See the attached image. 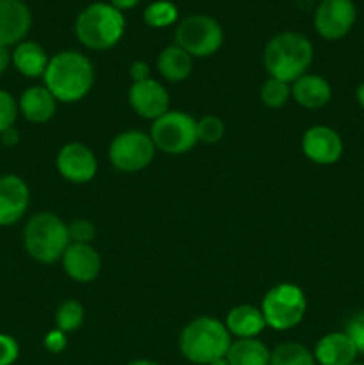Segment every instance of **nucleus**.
I'll return each instance as SVG.
<instances>
[{"label": "nucleus", "mask_w": 364, "mask_h": 365, "mask_svg": "<svg viewBox=\"0 0 364 365\" xmlns=\"http://www.w3.org/2000/svg\"><path fill=\"white\" fill-rule=\"evenodd\" d=\"M225 121L220 116L207 114L196 121V138L202 145H216L225 135Z\"/></svg>", "instance_id": "28"}, {"label": "nucleus", "mask_w": 364, "mask_h": 365, "mask_svg": "<svg viewBox=\"0 0 364 365\" xmlns=\"http://www.w3.org/2000/svg\"><path fill=\"white\" fill-rule=\"evenodd\" d=\"M128 106L143 120L156 121L170 110V93L156 78L132 82L127 93Z\"/></svg>", "instance_id": "13"}, {"label": "nucleus", "mask_w": 364, "mask_h": 365, "mask_svg": "<svg viewBox=\"0 0 364 365\" xmlns=\"http://www.w3.org/2000/svg\"><path fill=\"white\" fill-rule=\"evenodd\" d=\"M11 66V52L7 46L0 45V75H4L7 71V68Z\"/></svg>", "instance_id": "36"}, {"label": "nucleus", "mask_w": 364, "mask_h": 365, "mask_svg": "<svg viewBox=\"0 0 364 365\" xmlns=\"http://www.w3.org/2000/svg\"><path fill=\"white\" fill-rule=\"evenodd\" d=\"M343 138L327 125H313L302 135V152L318 166H332L343 157Z\"/></svg>", "instance_id": "12"}, {"label": "nucleus", "mask_w": 364, "mask_h": 365, "mask_svg": "<svg viewBox=\"0 0 364 365\" xmlns=\"http://www.w3.org/2000/svg\"><path fill=\"white\" fill-rule=\"evenodd\" d=\"M127 365H159L157 362H152V360H145V359H139V360H132Z\"/></svg>", "instance_id": "39"}, {"label": "nucleus", "mask_w": 364, "mask_h": 365, "mask_svg": "<svg viewBox=\"0 0 364 365\" xmlns=\"http://www.w3.org/2000/svg\"><path fill=\"white\" fill-rule=\"evenodd\" d=\"M56 168L64 180L71 184H88L96 177L98 160L84 143L71 141L61 146L56 155Z\"/></svg>", "instance_id": "11"}, {"label": "nucleus", "mask_w": 364, "mask_h": 365, "mask_svg": "<svg viewBox=\"0 0 364 365\" xmlns=\"http://www.w3.org/2000/svg\"><path fill=\"white\" fill-rule=\"evenodd\" d=\"M57 103L45 86H31L18 98V110L29 123L43 125L56 116Z\"/></svg>", "instance_id": "17"}, {"label": "nucleus", "mask_w": 364, "mask_h": 365, "mask_svg": "<svg viewBox=\"0 0 364 365\" xmlns=\"http://www.w3.org/2000/svg\"><path fill=\"white\" fill-rule=\"evenodd\" d=\"M225 327L228 334L238 339H256L266 327L261 307L236 305L225 317Z\"/></svg>", "instance_id": "20"}, {"label": "nucleus", "mask_w": 364, "mask_h": 365, "mask_svg": "<svg viewBox=\"0 0 364 365\" xmlns=\"http://www.w3.org/2000/svg\"><path fill=\"white\" fill-rule=\"evenodd\" d=\"M157 70L168 82H182L191 75L193 57L178 45H168L157 57Z\"/></svg>", "instance_id": "22"}, {"label": "nucleus", "mask_w": 364, "mask_h": 365, "mask_svg": "<svg viewBox=\"0 0 364 365\" xmlns=\"http://www.w3.org/2000/svg\"><path fill=\"white\" fill-rule=\"evenodd\" d=\"M139 2H141V0H111V4H113V6L120 11L132 9V7L138 6Z\"/></svg>", "instance_id": "37"}, {"label": "nucleus", "mask_w": 364, "mask_h": 365, "mask_svg": "<svg viewBox=\"0 0 364 365\" xmlns=\"http://www.w3.org/2000/svg\"><path fill=\"white\" fill-rule=\"evenodd\" d=\"M128 77H131L132 82L148 81V78H152V75H150V64L141 59L134 61V63L128 66Z\"/></svg>", "instance_id": "34"}, {"label": "nucleus", "mask_w": 364, "mask_h": 365, "mask_svg": "<svg viewBox=\"0 0 364 365\" xmlns=\"http://www.w3.org/2000/svg\"><path fill=\"white\" fill-rule=\"evenodd\" d=\"M231 344L232 335L223 321L211 316H200L189 321L178 339V348L184 359L196 365H209L227 356Z\"/></svg>", "instance_id": "3"}, {"label": "nucleus", "mask_w": 364, "mask_h": 365, "mask_svg": "<svg viewBox=\"0 0 364 365\" xmlns=\"http://www.w3.org/2000/svg\"><path fill=\"white\" fill-rule=\"evenodd\" d=\"M125 32V16L107 2L89 4L75 20V36L89 50H109L120 43Z\"/></svg>", "instance_id": "4"}, {"label": "nucleus", "mask_w": 364, "mask_h": 365, "mask_svg": "<svg viewBox=\"0 0 364 365\" xmlns=\"http://www.w3.org/2000/svg\"><path fill=\"white\" fill-rule=\"evenodd\" d=\"M68 235L70 242H81V245H91L93 239L96 237V228L86 217H79L68 225Z\"/></svg>", "instance_id": "30"}, {"label": "nucleus", "mask_w": 364, "mask_h": 365, "mask_svg": "<svg viewBox=\"0 0 364 365\" xmlns=\"http://www.w3.org/2000/svg\"><path fill=\"white\" fill-rule=\"evenodd\" d=\"M86 317L84 305L77 299H64L56 309V328L64 334H74L82 327Z\"/></svg>", "instance_id": "25"}, {"label": "nucleus", "mask_w": 364, "mask_h": 365, "mask_svg": "<svg viewBox=\"0 0 364 365\" xmlns=\"http://www.w3.org/2000/svg\"><path fill=\"white\" fill-rule=\"evenodd\" d=\"M313 355L320 365H350L359 353L345 331H330L316 342Z\"/></svg>", "instance_id": "19"}, {"label": "nucleus", "mask_w": 364, "mask_h": 365, "mask_svg": "<svg viewBox=\"0 0 364 365\" xmlns=\"http://www.w3.org/2000/svg\"><path fill=\"white\" fill-rule=\"evenodd\" d=\"M266 327L275 331H288L298 327L307 312V298L296 284L282 282L264 294L261 303Z\"/></svg>", "instance_id": "6"}, {"label": "nucleus", "mask_w": 364, "mask_h": 365, "mask_svg": "<svg viewBox=\"0 0 364 365\" xmlns=\"http://www.w3.org/2000/svg\"><path fill=\"white\" fill-rule=\"evenodd\" d=\"M175 45L184 48L195 59L211 57L223 45V29L207 14H189L175 29Z\"/></svg>", "instance_id": "8"}, {"label": "nucleus", "mask_w": 364, "mask_h": 365, "mask_svg": "<svg viewBox=\"0 0 364 365\" xmlns=\"http://www.w3.org/2000/svg\"><path fill=\"white\" fill-rule=\"evenodd\" d=\"M143 20L152 29H164L178 21V9L170 0H156L143 11Z\"/></svg>", "instance_id": "26"}, {"label": "nucleus", "mask_w": 364, "mask_h": 365, "mask_svg": "<svg viewBox=\"0 0 364 365\" xmlns=\"http://www.w3.org/2000/svg\"><path fill=\"white\" fill-rule=\"evenodd\" d=\"M291 100L309 110L321 109L332 100V86L318 73L302 75L291 84Z\"/></svg>", "instance_id": "18"}, {"label": "nucleus", "mask_w": 364, "mask_h": 365, "mask_svg": "<svg viewBox=\"0 0 364 365\" xmlns=\"http://www.w3.org/2000/svg\"><path fill=\"white\" fill-rule=\"evenodd\" d=\"M156 152L150 134L143 130H125L114 135L107 157L120 173H139L153 163Z\"/></svg>", "instance_id": "9"}, {"label": "nucleus", "mask_w": 364, "mask_h": 365, "mask_svg": "<svg viewBox=\"0 0 364 365\" xmlns=\"http://www.w3.org/2000/svg\"><path fill=\"white\" fill-rule=\"evenodd\" d=\"M31 203L27 182L18 175L0 177V227H11L25 216Z\"/></svg>", "instance_id": "15"}, {"label": "nucleus", "mask_w": 364, "mask_h": 365, "mask_svg": "<svg viewBox=\"0 0 364 365\" xmlns=\"http://www.w3.org/2000/svg\"><path fill=\"white\" fill-rule=\"evenodd\" d=\"M314 59L313 43L300 32H280L266 43L263 64L268 75L293 84L307 73Z\"/></svg>", "instance_id": "2"}, {"label": "nucleus", "mask_w": 364, "mask_h": 365, "mask_svg": "<svg viewBox=\"0 0 364 365\" xmlns=\"http://www.w3.org/2000/svg\"><path fill=\"white\" fill-rule=\"evenodd\" d=\"M357 20L353 0H321L314 13V29L327 41L343 39Z\"/></svg>", "instance_id": "10"}, {"label": "nucleus", "mask_w": 364, "mask_h": 365, "mask_svg": "<svg viewBox=\"0 0 364 365\" xmlns=\"http://www.w3.org/2000/svg\"><path fill=\"white\" fill-rule=\"evenodd\" d=\"M355 100H357V103H359L360 109L364 110V81L360 82L359 86H357V89H355Z\"/></svg>", "instance_id": "38"}, {"label": "nucleus", "mask_w": 364, "mask_h": 365, "mask_svg": "<svg viewBox=\"0 0 364 365\" xmlns=\"http://www.w3.org/2000/svg\"><path fill=\"white\" fill-rule=\"evenodd\" d=\"M156 150L168 153V155H182L191 152L198 143L196 138V120L184 110H168L150 127Z\"/></svg>", "instance_id": "7"}, {"label": "nucleus", "mask_w": 364, "mask_h": 365, "mask_svg": "<svg viewBox=\"0 0 364 365\" xmlns=\"http://www.w3.org/2000/svg\"><path fill=\"white\" fill-rule=\"evenodd\" d=\"M209 365H228V362H227V356H223V359L214 360V362H211Z\"/></svg>", "instance_id": "40"}, {"label": "nucleus", "mask_w": 364, "mask_h": 365, "mask_svg": "<svg viewBox=\"0 0 364 365\" xmlns=\"http://www.w3.org/2000/svg\"><path fill=\"white\" fill-rule=\"evenodd\" d=\"M345 334L348 335L350 341L355 346L357 353L364 355V310L353 314L345 327Z\"/></svg>", "instance_id": "31"}, {"label": "nucleus", "mask_w": 364, "mask_h": 365, "mask_svg": "<svg viewBox=\"0 0 364 365\" xmlns=\"http://www.w3.org/2000/svg\"><path fill=\"white\" fill-rule=\"evenodd\" d=\"M271 351L259 339L232 341L227 351L228 365H270Z\"/></svg>", "instance_id": "23"}, {"label": "nucleus", "mask_w": 364, "mask_h": 365, "mask_svg": "<svg viewBox=\"0 0 364 365\" xmlns=\"http://www.w3.org/2000/svg\"><path fill=\"white\" fill-rule=\"evenodd\" d=\"M0 141H2L4 146H16L18 141H20V132H18L16 127L7 128L6 132L0 134Z\"/></svg>", "instance_id": "35"}, {"label": "nucleus", "mask_w": 364, "mask_h": 365, "mask_svg": "<svg viewBox=\"0 0 364 365\" xmlns=\"http://www.w3.org/2000/svg\"><path fill=\"white\" fill-rule=\"evenodd\" d=\"M20 114L18 110V100L6 89H0V134L7 128L14 127L16 118Z\"/></svg>", "instance_id": "29"}, {"label": "nucleus", "mask_w": 364, "mask_h": 365, "mask_svg": "<svg viewBox=\"0 0 364 365\" xmlns=\"http://www.w3.org/2000/svg\"><path fill=\"white\" fill-rule=\"evenodd\" d=\"M20 356V346L13 335L0 334V365H13Z\"/></svg>", "instance_id": "32"}, {"label": "nucleus", "mask_w": 364, "mask_h": 365, "mask_svg": "<svg viewBox=\"0 0 364 365\" xmlns=\"http://www.w3.org/2000/svg\"><path fill=\"white\" fill-rule=\"evenodd\" d=\"M270 365H316L313 351L300 342H282L271 351Z\"/></svg>", "instance_id": "24"}, {"label": "nucleus", "mask_w": 364, "mask_h": 365, "mask_svg": "<svg viewBox=\"0 0 364 365\" xmlns=\"http://www.w3.org/2000/svg\"><path fill=\"white\" fill-rule=\"evenodd\" d=\"M43 346H45L46 351L52 353V355H59V353H63L68 346L66 334L57 330V328H54V330H50L49 334L45 335V339H43Z\"/></svg>", "instance_id": "33"}, {"label": "nucleus", "mask_w": 364, "mask_h": 365, "mask_svg": "<svg viewBox=\"0 0 364 365\" xmlns=\"http://www.w3.org/2000/svg\"><path fill=\"white\" fill-rule=\"evenodd\" d=\"M70 246L68 225L54 212H38L24 227V248L32 260L54 264Z\"/></svg>", "instance_id": "5"}, {"label": "nucleus", "mask_w": 364, "mask_h": 365, "mask_svg": "<svg viewBox=\"0 0 364 365\" xmlns=\"http://www.w3.org/2000/svg\"><path fill=\"white\" fill-rule=\"evenodd\" d=\"M31 25V9L24 0H0V45L9 48L25 41Z\"/></svg>", "instance_id": "16"}, {"label": "nucleus", "mask_w": 364, "mask_h": 365, "mask_svg": "<svg viewBox=\"0 0 364 365\" xmlns=\"http://www.w3.org/2000/svg\"><path fill=\"white\" fill-rule=\"evenodd\" d=\"M61 264L66 277L77 284H91L102 271L98 250L93 245H81V242H70L66 252L61 257Z\"/></svg>", "instance_id": "14"}, {"label": "nucleus", "mask_w": 364, "mask_h": 365, "mask_svg": "<svg viewBox=\"0 0 364 365\" xmlns=\"http://www.w3.org/2000/svg\"><path fill=\"white\" fill-rule=\"evenodd\" d=\"M261 102L270 109H280L291 100V84L278 78L268 77L261 86Z\"/></svg>", "instance_id": "27"}, {"label": "nucleus", "mask_w": 364, "mask_h": 365, "mask_svg": "<svg viewBox=\"0 0 364 365\" xmlns=\"http://www.w3.org/2000/svg\"><path fill=\"white\" fill-rule=\"evenodd\" d=\"M95 84L93 63L77 50H63L50 57L43 86L59 103H77L89 95Z\"/></svg>", "instance_id": "1"}, {"label": "nucleus", "mask_w": 364, "mask_h": 365, "mask_svg": "<svg viewBox=\"0 0 364 365\" xmlns=\"http://www.w3.org/2000/svg\"><path fill=\"white\" fill-rule=\"evenodd\" d=\"M49 53L36 41L18 43L13 52H11V64L16 68L18 73L27 78L43 77L46 66H49Z\"/></svg>", "instance_id": "21"}, {"label": "nucleus", "mask_w": 364, "mask_h": 365, "mask_svg": "<svg viewBox=\"0 0 364 365\" xmlns=\"http://www.w3.org/2000/svg\"><path fill=\"white\" fill-rule=\"evenodd\" d=\"M350 365H364V364H360V362H353V364H350Z\"/></svg>", "instance_id": "41"}]
</instances>
